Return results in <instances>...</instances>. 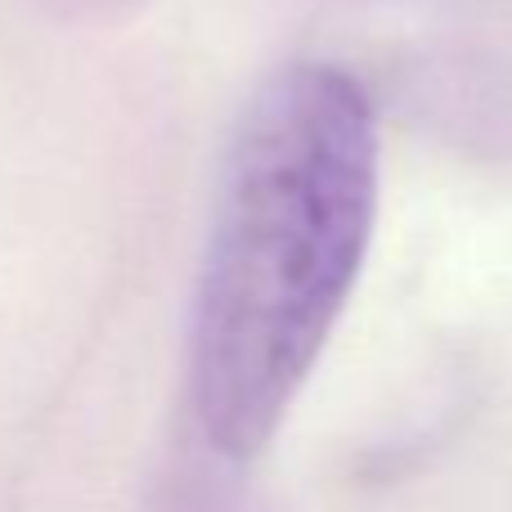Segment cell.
Listing matches in <instances>:
<instances>
[{"label":"cell","instance_id":"cell-1","mask_svg":"<svg viewBox=\"0 0 512 512\" xmlns=\"http://www.w3.org/2000/svg\"><path fill=\"white\" fill-rule=\"evenodd\" d=\"M378 225V113L351 68L301 59L248 104L216 185L189 315V414L256 459L315 373Z\"/></svg>","mask_w":512,"mask_h":512},{"label":"cell","instance_id":"cell-2","mask_svg":"<svg viewBox=\"0 0 512 512\" xmlns=\"http://www.w3.org/2000/svg\"><path fill=\"white\" fill-rule=\"evenodd\" d=\"M171 512H261V508H252L248 499H239V495H221V490H203V495H185Z\"/></svg>","mask_w":512,"mask_h":512}]
</instances>
